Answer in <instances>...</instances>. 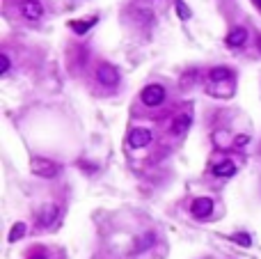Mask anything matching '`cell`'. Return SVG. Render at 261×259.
Returning <instances> with one entry per match:
<instances>
[{"mask_svg":"<svg viewBox=\"0 0 261 259\" xmlns=\"http://www.w3.org/2000/svg\"><path fill=\"white\" fill-rule=\"evenodd\" d=\"M23 234H25V225L23 223H16L14 227H12V232H10V241L14 243V241H19Z\"/></svg>","mask_w":261,"mask_h":259,"instance_id":"obj_13","label":"cell"},{"mask_svg":"<svg viewBox=\"0 0 261 259\" xmlns=\"http://www.w3.org/2000/svg\"><path fill=\"white\" fill-rule=\"evenodd\" d=\"M96 23V19H87V21H71V30L76 32V35H85V32L92 28V25Z\"/></svg>","mask_w":261,"mask_h":259,"instance_id":"obj_11","label":"cell"},{"mask_svg":"<svg viewBox=\"0 0 261 259\" xmlns=\"http://www.w3.org/2000/svg\"><path fill=\"white\" fill-rule=\"evenodd\" d=\"M140 96H142V103L147 106H161L165 101V87L163 85H147Z\"/></svg>","mask_w":261,"mask_h":259,"instance_id":"obj_1","label":"cell"},{"mask_svg":"<svg viewBox=\"0 0 261 259\" xmlns=\"http://www.w3.org/2000/svg\"><path fill=\"white\" fill-rule=\"evenodd\" d=\"M32 172H35L37 177H46V179H50V177H55L60 172V168L48 159H32Z\"/></svg>","mask_w":261,"mask_h":259,"instance_id":"obj_2","label":"cell"},{"mask_svg":"<svg viewBox=\"0 0 261 259\" xmlns=\"http://www.w3.org/2000/svg\"><path fill=\"white\" fill-rule=\"evenodd\" d=\"M256 3H259V7H261V0H256Z\"/></svg>","mask_w":261,"mask_h":259,"instance_id":"obj_18","label":"cell"},{"mask_svg":"<svg viewBox=\"0 0 261 259\" xmlns=\"http://www.w3.org/2000/svg\"><path fill=\"white\" fill-rule=\"evenodd\" d=\"M174 5H177V14L181 16V19H190V10H188V5L183 3V0H177Z\"/></svg>","mask_w":261,"mask_h":259,"instance_id":"obj_14","label":"cell"},{"mask_svg":"<svg viewBox=\"0 0 261 259\" xmlns=\"http://www.w3.org/2000/svg\"><path fill=\"white\" fill-rule=\"evenodd\" d=\"M190 115H179L177 120H174V124H172V131L177 135H181V133H186L188 131V126H190Z\"/></svg>","mask_w":261,"mask_h":259,"instance_id":"obj_9","label":"cell"},{"mask_svg":"<svg viewBox=\"0 0 261 259\" xmlns=\"http://www.w3.org/2000/svg\"><path fill=\"white\" fill-rule=\"evenodd\" d=\"M234 241H238V243H243V245H250V236L247 234H236Z\"/></svg>","mask_w":261,"mask_h":259,"instance_id":"obj_16","label":"cell"},{"mask_svg":"<svg viewBox=\"0 0 261 259\" xmlns=\"http://www.w3.org/2000/svg\"><path fill=\"white\" fill-rule=\"evenodd\" d=\"M30 259H46V257H41V254H35V257H30Z\"/></svg>","mask_w":261,"mask_h":259,"instance_id":"obj_17","label":"cell"},{"mask_svg":"<svg viewBox=\"0 0 261 259\" xmlns=\"http://www.w3.org/2000/svg\"><path fill=\"white\" fill-rule=\"evenodd\" d=\"M96 78H99L103 85H108V87H115V85L119 83V74L113 65H101L99 71H96Z\"/></svg>","mask_w":261,"mask_h":259,"instance_id":"obj_5","label":"cell"},{"mask_svg":"<svg viewBox=\"0 0 261 259\" xmlns=\"http://www.w3.org/2000/svg\"><path fill=\"white\" fill-rule=\"evenodd\" d=\"M151 142V133L149 129H133L128 133V145L133 147V149H140V147H147Z\"/></svg>","mask_w":261,"mask_h":259,"instance_id":"obj_4","label":"cell"},{"mask_svg":"<svg viewBox=\"0 0 261 259\" xmlns=\"http://www.w3.org/2000/svg\"><path fill=\"white\" fill-rule=\"evenodd\" d=\"M247 39V30L245 28H236V30H232L229 35H227V44L229 46H243Z\"/></svg>","mask_w":261,"mask_h":259,"instance_id":"obj_7","label":"cell"},{"mask_svg":"<svg viewBox=\"0 0 261 259\" xmlns=\"http://www.w3.org/2000/svg\"><path fill=\"white\" fill-rule=\"evenodd\" d=\"M55 218H58V206L48 204L44 209V214H41V225H46V227H48V225H53Z\"/></svg>","mask_w":261,"mask_h":259,"instance_id":"obj_12","label":"cell"},{"mask_svg":"<svg viewBox=\"0 0 261 259\" xmlns=\"http://www.w3.org/2000/svg\"><path fill=\"white\" fill-rule=\"evenodd\" d=\"M7 71H10V58L0 55V74H7Z\"/></svg>","mask_w":261,"mask_h":259,"instance_id":"obj_15","label":"cell"},{"mask_svg":"<svg viewBox=\"0 0 261 259\" xmlns=\"http://www.w3.org/2000/svg\"><path fill=\"white\" fill-rule=\"evenodd\" d=\"M190 214L195 218H208L213 214V199L208 197H197L195 202L190 204Z\"/></svg>","mask_w":261,"mask_h":259,"instance_id":"obj_3","label":"cell"},{"mask_svg":"<svg viewBox=\"0 0 261 259\" xmlns=\"http://www.w3.org/2000/svg\"><path fill=\"white\" fill-rule=\"evenodd\" d=\"M21 14L30 21H37L41 14H44V7H41L39 0H23V5H21Z\"/></svg>","mask_w":261,"mask_h":259,"instance_id":"obj_6","label":"cell"},{"mask_svg":"<svg viewBox=\"0 0 261 259\" xmlns=\"http://www.w3.org/2000/svg\"><path fill=\"white\" fill-rule=\"evenodd\" d=\"M234 172H236L234 161H222V163H218L216 168H213V175L216 177H232Z\"/></svg>","mask_w":261,"mask_h":259,"instance_id":"obj_8","label":"cell"},{"mask_svg":"<svg viewBox=\"0 0 261 259\" xmlns=\"http://www.w3.org/2000/svg\"><path fill=\"white\" fill-rule=\"evenodd\" d=\"M211 80L213 83H222V80H232V71L227 69V67H216V69H211Z\"/></svg>","mask_w":261,"mask_h":259,"instance_id":"obj_10","label":"cell"}]
</instances>
